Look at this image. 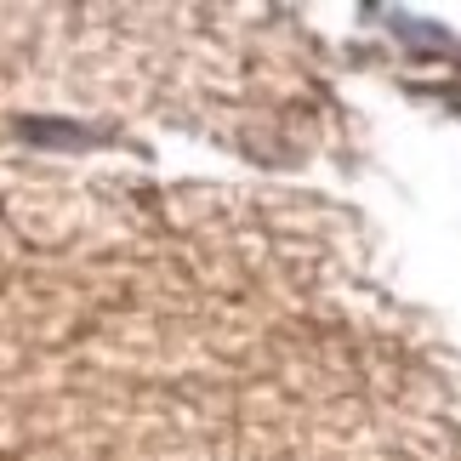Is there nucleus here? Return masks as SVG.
I'll return each mask as SVG.
<instances>
[]
</instances>
